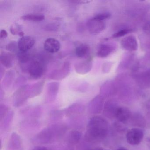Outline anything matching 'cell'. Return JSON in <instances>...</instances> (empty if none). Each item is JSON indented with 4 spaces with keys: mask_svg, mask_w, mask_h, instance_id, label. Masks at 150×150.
Wrapping results in <instances>:
<instances>
[{
    "mask_svg": "<svg viewBox=\"0 0 150 150\" xmlns=\"http://www.w3.org/2000/svg\"><path fill=\"white\" fill-rule=\"evenodd\" d=\"M18 58L21 64H25L28 62L30 59L29 54L27 52L21 51L18 53Z\"/></svg>",
    "mask_w": 150,
    "mask_h": 150,
    "instance_id": "17",
    "label": "cell"
},
{
    "mask_svg": "<svg viewBox=\"0 0 150 150\" xmlns=\"http://www.w3.org/2000/svg\"><path fill=\"white\" fill-rule=\"evenodd\" d=\"M92 150H103V149L101 148H96Z\"/></svg>",
    "mask_w": 150,
    "mask_h": 150,
    "instance_id": "25",
    "label": "cell"
},
{
    "mask_svg": "<svg viewBox=\"0 0 150 150\" xmlns=\"http://www.w3.org/2000/svg\"><path fill=\"white\" fill-rule=\"evenodd\" d=\"M117 150H128L127 148H125V147H121L120 148H118Z\"/></svg>",
    "mask_w": 150,
    "mask_h": 150,
    "instance_id": "24",
    "label": "cell"
},
{
    "mask_svg": "<svg viewBox=\"0 0 150 150\" xmlns=\"http://www.w3.org/2000/svg\"><path fill=\"white\" fill-rule=\"evenodd\" d=\"M8 37V33L5 30H2L0 32V38L5 39Z\"/></svg>",
    "mask_w": 150,
    "mask_h": 150,
    "instance_id": "23",
    "label": "cell"
},
{
    "mask_svg": "<svg viewBox=\"0 0 150 150\" xmlns=\"http://www.w3.org/2000/svg\"><path fill=\"white\" fill-rule=\"evenodd\" d=\"M121 45L123 49L130 52L137 51L138 47L137 41L136 37L132 35L128 36L123 38Z\"/></svg>",
    "mask_w": 150,
    "mask_h": 150,
    "instance_id": "6",
    "label": "cell"
},
{
    "mask_svg": "<svg viewBox=\"0 0 150 150\" xmlns=\"http://www.w3.org/2000/svg\"><path fill=\"white\" fill-rule=\"evenodd\" d=\"M93 63L90 59L83 60L75 64L74 69L77 73L79 74H86L91 71Z\"/></svg>",
    "mask_w": 150,
    "mask_h": 150,
    "instance_id": "8",
    "label": "cell"
},
{
    "mask_svg": "<svg viewBox=\"0 0 150 150\" xmlns=\"http://www.w3.org/2000/svg\"><path fill=\"white\" fill-rule=\"evenodd\" d=\"M35 40L32 37L24 36L21 38L18 42V48L21 51L28 52L35 45Z\"/></svg>",
    "mask_w": 150,
    "mask_h": 150,
    "instance_id": "7",
    "label": "cell"
},
{
    "mask_svg": "<svg viewBox=\"0 0 150 150\" xmlns=\"http://www.w3.org/2000/svg\"><path fill=\"white\" fill-rule=\"evenodd\" d=\"M45 18V17L43 15L29 14L23 16L21 17V19L23 20V21L39 22L43 21Z\"/></svg>",
    "mask_w": 150,
    "mask_h": 150,
    "instance_id": "14",
    "label": "cell"
},
{
    "mask_svg": "<svg viewBox=\"0 0 150 150\" xmlns=\"http://www.w3.org/2000/svg\"></svg>",
    "mask_w": 150,
    "mask_h": 150,
    "instance_id": "26",
    "label": "cell"
},
{
    "mask_svg": "<svg viewBox=\"0 0 150 150\" xmlns=\"http://www.w3.org/2000/svg\"><path fill=\"white\" fill-rule=\"evenodd\" d=\"M6 49L7 50L12 52H16L17 51L18 48V42L16 41L10 42L8 45H7Z\"/></svg>",
    "mask_w": 150,
    "mask_h": 150,
    "instance_id": "19",
    "label": "cell"
},
{
    "mask_svg": "<svg viewBox=\"0 0 150 150\" xmlns=\"http://www.w3.org/2000/svg\"><path fill=\"white\" fill-rule=\"evenodd\" d=\"M0 61L3 66L9 68L13 65L14 57L13 54L10 52H2L1 53Z\"/></svg>",
    "mask_w": 150,
    "mask_h": 150,
    "instance_id": "13",
    "label": "cell"
},
{
    "mask_svg": "<svg viewBox=\"0 0 150 150\" xmlns=\"http://www.w3.org/2000/svg\"><path fill=\"white\" fill-rule=\"evenodd\" d=\"M114 50V47L110 45L102 44L98 46L96 56L100 58L107 57L113 52Z\"/></svg>",
    "mask_w": 150,
    "mask_h": 150,
    "instance_id": "11",
    "label": "cell"
},
{
    "mask_svg": "<svg viewBox=\"0 0 150 150\" xmlns=\"http://www.w3.org/2000/svg\"><path fill=\"white\" fill-rule=\"evenodd\" d=\"M10 32L14 35H18L21 37L24 36V34L23 31L21 27L18 24H14L12 25L10 28Z\"/></svg>",
    "mask_w": 150,
    "mask_h": 150,
    "instance_id": "15",
    "label": "cell"
},
{
    "mask_svg": "<svg viewBox=\"0 0 150 150\" xmlns=\"http://www.w3.org/2000/svg\"><path fill=\"white\" fill-rule=\"evenodd\" d=\"M91 1H72L71 2H73V3L77 4H86L87 3H90L91 2Z\"/></svg>",
    "mask_w": 150,
    "mask_h": 150,
    "instance_id": "22",
    "label": "cell"
},
{
    "mask_svg": "<svg viewBox=\"0 0 150 150\" xmlns=\"http://www.w3.org/2000/svg\"><path fill=\"white\" fill-rule=\"evenodd\" d=\"M60 46L59 41L54 38H48L44 44V48L45 50L51 53L58 52L60 50Z\"/></svg>",
    "mask_w": 150,
    "mask_h": 150,
    "instance_id": "9",
    "label": "cell"
},
{
    "mask_svg": "<svg viewBox=\"0 0 150 150\" xmlns=\"http://www.w3.org/2000/svg\"><path fill=\"white\" fill-rule=\"evenodd\" d=\"M110 16H111V14L110 13L104 12V13H102L96 15L95 16L94 18L100 21H103L110 18Z\"/></svg>",
    "mask_w": 150,
    "mask_h": 150,
    "instance_id": "20",
    "label": "cell"
},
{
    "mask_svg": "<svg viewBox=\"0 0 150 150\" xmlns=\"http://www.w3.org/2000/svg\"><path fill=\"white\" fill-rule=\"evenodd\" d=\"M14 77V73L13 71H8L6 74L4 80L3 81V83H6V84H8L12 82L13 78Z\"/></svg>",
    "mask_w": 150,
    "mask_h": 150,
    "instance_id": "21",
    "label": "cell"
},
{
    "mask_svg": "<svg viewBox=\"0 0 150 150\" xmlns=\"http://www.w3.org/2000/svg\"><path fill=\"white\" fill-rule=\"evenodd\" d=\"M70 73V63L66 62L61 67L53 71L50 74L49 78L51 79L59 80L67 77Z\"/></svg>",
    "mask_w": 150,
    "mask_h": 150,
    "instance_id": "5",
    "label": "cell"
},
{
    "mask_svg": "<svg viewBox=\"0 0 150 150\" xmlns=\"http://www.w3.org/2000/svg\"><path fill=\"white\" fill-rule=\"evenodd\" d=\"M108 124L100 116L91 118L88 125L86 138L90 141H97L104 138L108 132Z\"/></svg>",
    "mask_w": 150,
    "mask_h": 150,
    "instance_id": "1",
    "label": "cell"
},
{
    "mask_svg": "<svg viewBox=\"0 0 150 150\" xmlns=\"http://www.w3.org/2000/svg\"><path fill=\"white\" fill-rule=\"evenodd\" d=\"M144 136V132L142 129L137 128H132L126 133V140L128 144L132 145H137L143 140Z\"/></svg>",
    "mask_w": 150,
    "mask_h": 150,
    "instance_id": "2",
    "label": "cell"
},
{
    "mask_svg": "<svg viewBox=\"0 0 150 150\" xmlns=\"http://www.w3.org/2000/svg\"><path fill=\"white\" fill-rule=\"evenodd\" d=\"M75 52L76 56L79 58H88L90 55V46L87 44H79L76 47Z\"/></svg>",
    "mask_w": 150,
    "mask_h": 150,
    "instance_id": "12",
    "label": "cell"
},
{
    "mask_svg": "<svg viewBox=\"0 0 150 150\" xmlns=\"http://www.w3.org/2000/svg\"><path fill=\"white\" fill-rule=\"evenodd\" d=\"M115 116L119 122L123 123H126L130 118L131 113L128 108L118 107L117 108Z\"/></svg>",
    "mask_w": 150,
    "mask_h": 150,
    "instance_id": "10",
    "label": "cell"
},
{
    "mask_svg": "<svg viewBox=\"0 0 150 150\" xmlns=\"http://www.w3.org/2000/svg\"><path fill=\"white\" fill-rule=\"evenodd\" d=\"M59 86V83L57 82H52L48 84L47 88L49 95L50 94L53 96L56 95L58 91Z\"/></svg>",
    "mask_w": 150,
    "mask_h": 150,
    "instance_id": "16",
    "label": "cell"
},
{
    "mask_svg": "<svg viewBox=\"0 0 150 150\" xmlns=\"http://www.w3.org/2000/svg\"><path fill=\"white\" fill-rule=\"evenodd\" d=\"M28 71L31 78L38 79L41 78L44 73V66L40 61H34L29 66Z\"/></svg>",
    "mask_w": 150,
    "mask_h": 150,
    "instance_id": "3",
    "label": "cell"
},
{
    "mask_svg": "<svg viewBox=\"0 0 150 150\" xmlns=\"http://www.w3.org/2000/svg\"><path fill=\"white\" fill-rule=\"evenodd\" d=\"M132 30L130 29H124L121 30L114 34L111 38H115L122 37L127 34H129L132 32Z\"/></svg>",
    "mask_w": 150,
    "mask_h": 150,
    "instance_id": "18",
    "label": "cell"
},
{
    "mask_svg": "<svg viewBox=\"0 0 150 150\" xmlns=\"http://www.w3.org/2000/svg\"><path fill=\"white\" fill-rule=\"evenodd\" d=\"M86 26L88 31L91 34L96 35L100 33L105 29L106 24L103 21L93 17L88 21Z\"/></svg>",
    "mask_w": 150,
    "mask_h": 150,
    "instance_id": "4",
    "label": "cell"
}]
</instances>
